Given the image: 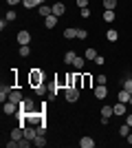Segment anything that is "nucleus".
I'll return each mask as SVG.
<instances>
[{
    "label": "nucleus",
    "instance_id": "obj_23",
    "mask_svg": "<svg viewBox=\"0 0 132 148\" xmlns=\"http://www.w3.org/2000/svg\"><path fill=\"white\" fill-rule=\"evenodd\" d=\"M84 62H86V58H79V56H77V58H75V62H73V66L82 71V69H84Z\"/></svg>",
    "mask_w": 132,
    "mask_h": 148
},
{
    "label": "nucleus",
    "instance_id": "obj_10",
    "mask_svg": "<svg viewBox=\"0 0 132 148\" xmlns=\"http://www.w3.org/2000/svg\"><path fill=\"white\" fill-rule=\"evenodd\" d=\"M130 97H132V95L126 91V88H121L119 95H117V99H119V102H123V104H130Z\"/></svg>",
    "mask_w": 132,
    "mask_h": 148
},
{
    "label": "nucleus",
    "instance_id": "obj_1",
    "mask_svg": "<svg viewBox=\"0 0 132 148\" xmlns=\"http://www.w3.org/2000/svg\"><path fill=\"white\" fill-rule=\"evenodd\" d=\"M64 95H66L68 102H77V99H79V88L77 86H66V93H64Z\"/></svg>",
    "mask_w": 132,
    "mask_h": 148
},
{
    "label": "nucleus",
    "instance_id": "obj_21",
    "mask_svg": "<svg viewBox=\"0 0 132 148\" xmlns=\"http://www.w3.org/2000/svg\"><path fill=\"white\" fill-rule=\"evenodd\" d=\"M64 38H68V40H73V38H77V29H64Z\"/></svg>",
    "mask_w": 132,
    "mask_h": 148
},
{
    "label": "nucleus",
    "instance_id": "obj_40",
    "mask_svg": "<svg viewBox=\"0 0 132 148\" xmlns=\"http://www.w3.org/2000/svg\"><path fill=\"white\" fill-rule=\"evenodd\" d=\"M130 106H132V97H130Z\"/></svg>",
    "mask_w": 132,
    "mask_h": 148
},
{
    "label": "nucleus",
    "instance_id": "obj_22",
    "mask_svg": "<svg viewBox=\"0 0 132 148\" xmlns=\"http://www.w3.org/2000/svg\"><path fill=\"white\" fill-rule=\"evenodd\" d=\"M114 18H117V16H114V11H110V9H106V11H104V20H106V22H112Z\"/></svg>",
    "mask_w": 132,
    "mask_h": 148
},
{
    "label": "nucleus",
    "instance_id": "obj_14",
    "mask_svg": "<svg viewBox=\"0 0 132 148\" xmlns=\"http://www.w3.org/2000/svg\"><path fill=\"white\" fill-rule=\"evenodd\" d=\"M75 51H66V53H64V64H73V62H75Z\"/></svg>",
    "mask_w": 132,
    "mask_h": 148
},
{
    "label": "nucleus",
    "instance_id": "obj_20",
    "mask_svg": "<svg viewBox=\"0 0 132 148\" xmlns=\"http://www.w3.org/2000/svg\"><path fill=\"white\" fill-rule=\"evenodd\" d=\"M110 115H114L112 106H101V117H110Z\"/></svg>",
    "mask_w": 132,
    "mask_h": 148
},
{
    "label": "nucleus",
    "instance_id": "obj_33",
    "mask_svg": "<svg viewBox=\"0 0 132 148\" xmlns=\"http://www.w3.org/2000/svg\"><path fill=\"white\" fill-rule=\"evenodd\" d=\"M77 2V7H79V9H84V7H88V0H75Z\"/></svg>",
    "mask_w": 132,
    "mask_h": 148
},
{
    "label": "nucleus",
    "instance_id": "obj_29",
    "mask_svg": "<svg viewBox=\"0 0 132 148\" xmlns=\"http://www.w3.org/2000/svg\"><path fill=\"white\" fill-rule=\"evenodd\" d=\"M16 18H18V16H16V11H13V9H11V11H7V16H5L7 22H11V20H16Z\"/></svg>",
    "mask_w": 132,
    "mask_h": 148
},
{
    "label": "nucleus",
    "instance_id": "obj_3",
    "mask_svg": "<svg viewBox=\"0 0 132 148\" xmlns=\"http://www.w3.org/2000/svg\"><path fill=\"white\" fill-rule=\"evenodd\" d=\"M2 111H5V115H13V113H18V104L7 99L5 104H2Z\"/></svg>",
    "mask_w": 132,
    "mask_h": 148
},
{
    "label": "nucleus",
    "instance_id": "obj_15",
    "mask_svg": "<svg viewBox=\"0 0 132 148\" xmlns=\"http://www.w3.org/2000/svg\"><path fill=\"white\" fill-rule=\"evenodd\" d=\"M22 5H24L26 9H33V7L42 5V0H22Z\"/></svg>",
    "mask_w": 132,
    "mask_h": 148
},
{
    "label": "nucleus",
    "instance_id": "obj_38",
    "mask_svg": "<svg viewBox=\"0 0 132 148\" xmlns=\"http://www.w3.org/2000/svg\"><path fill=\"white\" fill-rule=\"evenodd\" d=\"M128 144H132V133H130V135H128Z\"/></svg>",
    "mask_w": 132,
    "mask_h": 148
},
{
    "label": "nucleus",
    "instance_id": "obj_6",
    "mask_svg": "<svg viewBox=\"0 0 132 148\" xmlns=\"http://www.w3.org/2000/svg\"><path fill=\"white\" fill-rule=\"evenodd\" d=\"M9 102H16V104H22V102H24V99H22V93H20V91H11V93H9Z\"/></svg>",
    "mask_w": 132,
    "mask_h": 148
},
{
    "label": "nucleus",
    "instance_id": "obj_39",
    "mask_svg": "<svg viewBox=\"0 0 132 148\" xmlns=\"http://www.w3.org/2000/svg\"><path fill=\"white\" fill-rule=\"evenodd\" d=\"M42 5H46V0H42Z\"/></svg>",
    "mask_w": 132,
    "mask_h": 148
},
{
    "label": "nucleus",
    "instance_id": "obj_19",
    "mask_svg": "<svg viewBox=\"0 0 132 148\" xmlns=\"http://www.w3.org/2000/svg\"><path fill=\"white\" fill-rule=\"evenodd\" d=\"M20 56H22V58L31 56V47H29V44H20Z\"/></svg>",
    "mask_w": 132,
    "mask_h": 148
},
{
    "label": "nucleus",
    "instance_id": "obj_25",
    "mask_svg": "<svg viewBox=\"0 0 132 148\" xmlns=\"http://www.w3.org/2000/svg\"><path fill=\"white\" fill-rule=\"evenodd\" d=\"M106 38H108V42H114V40L119 38V33H117V31H114V29H110V31H108V33H106Z\"/></svg>",
    "mask_w": 132,
    "mask_h": 148
},
{
    "label": "nucleus",
    "instance_id": "obj_30",
    "mask_svg": "<svg viewBox=\"0 0 132 148\" xmlns=\"http://www.w3.org/2000/svg\"><path fill=\"white\" fill-rule=\"evenodd\" d=\"M77 38H79V40L88 38V31H86V29H77Z\"/></svg>",
    "mask_w": 132,
    "mask_h": 148
},
{
    "label": "nucleus",
    "instance_id": "obj_37",
    "mask_svg": "<svg viewBox=\"0 0 132 148\" xmlns=\"http://www.w3.org/2000/svg\"><path fill=\"white\" fill-rule=\"evenodd\" d=\"M126 124H130V126H132V115H128V122Z\"/></svg>",
    "mask_w": 132,
    "mask_h": 148
},
{
    "label": "nucleus",
    "instance_id": "obj_11",
    "mask_svg": "<svg viewBox=\"0 0 132 148\" xmlns=\"http://www.w3.org/2000/svg\"><path fill=\"white\" fill-rule=\"evenodd\" d=\"M55 25H57V16H53V13H51V16H46V20H44V27H46V29H53Z\"/></svg>",
    "mask_w": 132,
    "mask_h": 148
},
{
    "label": "nucleus",
    "instance_id": "obj_28",
    "mask_svg": "<svg viewBox=\"0 0 132 148\" xmlns=\"http://www.w3.org/2000/svg\"><path fill=\"white\" fill-rule=\"evenodd\" d=\"M33 91L38 93V95H44V93H46V86H44V84H38V86H33Z\"/></svg>",
    "mask_w": 132,
    "mask_h": 148
},
{
    "label": "nucleus",
    "instance_id": "obj_24",
    "mask_svg": "<svg viewBox=\"0 0 132 148\" xmlns=\"http://www.w3.org/2000/svg\"><path fill=\"white\" fill-rule=\"evenodd\" d=\"M114 7H117V0H104V9H110V11H114Z\"/></svg>",
    "mask_w": 132,
    "mask_h": 148
},
{
    "label": "nucleus",
    "instance_id": "obj_7",
    "mask_svg": "<svg viewBox=\"0 0 132 148\" xmlns=\"http://www.w3.org/2000/svg\"><path fill=\"white\" fill-rule=\"evenodd\" d=\"M24 137L33 142V139L38 137V128H33V126H24Z\"/></svg>",
    "mask_w": 132,
    "mask_h": 148
},
{
    "label": "nucleus",
    "instance_id": "obj_17",
    "mask_svg": "<svg viewBox=\"0 0 132 148\" xmlns=\"http://www.w3.org/2000/svg\"><path fill=\"white\" fill-rule=\"evenodd\" d=\"M40 13L46 18V16H51V13H53V7H49V5H40Z\"/></svg>",
    "mask_w": 132,
    "mask_h": 148
},
{
    "label": "nucleus",
    "instance_id": "obj_26",
    "mask_svg": "<svg viewBox=\"0 0 132 148\" xmlns=\"http://www.w3.org/2000/svg\"><path fill=\"white\" fill-rule=\"evenodd\" d=\"M22 108H24L26 113H31L33 111V99H24V102H22Z\"/></svg>",
    "mask_w": 132,
    "mask_h": 148
},
{
    "label": "nucleus",
    "instance_id": "obj_8",
    "mask_svg": "<svg viewBox=\"0 0 132 148\" xmlns=\"http://www.w3.org/2000/svg\"><path fill=\"white\" fill-rule=\"evenodd\" d=\"M18 42L20 44H29L31 42V33H29V31H20L18 33Z\"/></svg>",
    "mask_w": 132,
    "mask_h": 148
},
{
    "label": "nucleus",
    "instance_id": "obj_36",
    "mask_svg": "<svg viewBox=\"0 0 132 148\" xmlns=\"http://www.w3.org/2000/svg\"><path fill=\"white\" fill-rule=\"evenodd\" d=\"M7 2H9V5L13 7V5H18V2H22V0H7Z\"/></svg>",
    "mask_w": 132,
    "mask_h": 148
},
{
    "label": "nucleus",
    "instance_id": "obj_34",
    "mask_svg": "<svg viewBox=\"0 0 132 148\" xmlns=\"http://www.w3.org/2000/svg\"><path fill=\"white\" fill-rule=\"evenodd\" d=\"M104 62H106V60H104V58H101V56H97V58H95V64H97V66H101Z\"/></svg>",
    "mask_w": 132,
    "mask_h": 148
},
{
    "label": "nucleus",
    "instance_id": "obj_5",
    "mask_svg": "<svg viewBox=\"0 0 132 148\" xmlns=\"http://www.w3.org/2000/svg\"><path fill=\"white\" fill-rule=\"evenodd\" d=\"M64 13H66V5H64V2H55V5H53V16L60 18V16H64Z\"/></svg>",
    "mask_w": 132,
    "mask_h": 148
},
{
    "label": "nucleus",
    "instance_id": "obj_4",
    "mask_svg": "<svg viewBox=\"0 0 132 148\" xmlns=\"http://www.w3.org/2000/svg\"><path fill=\"white\" fill-rule=\"evenodd\" d=\"M106 95H108L106 84H97V88H95V97H97V99H104Z\"/></svg>",
    "mask_w": 132,
    "mask_h": 148
},
{
    "label": "nucleus",
    "instance_id": "obj_18",
    "mask_svg": "<svg viewBox=\"0 0 132 148\" xmlns=\"http://www.w3.org/2000/svg\"><path fill=\"white\" fill-rule=\"evenodd\" d=\"M130 130H132L130 124H123V126L119 128V135H121V137H128V135H130Z\"/></svg>",
    "mask_w": 132,
    "mask_h": 148
},
{
    "label": "nucleus",
    "instance_id": "obj_35",
    "mask_svg": "<svg viewBox=\"0 0 132 148\" xmlns=\"http://www.w3.org/2000/svg\"><path fill=\"white\" fill-rule=\"evenodd\" d=\"M126 91L132 95V80H128V82H126Z\"/></svg>",
    "mask_w": 132,
    "mask_h": 148
},
{
    "label": "nucleus",
    "instance_id": "obj_16",
    "mask_svg": "<svg viewBox=\"0 0 132 148\" xmlns=\"http://www.w3.org/2000/svg\"><path fill=\"white\" fill-rule=\"evenodd\" d=\"M33 146H38V148H44V146H46L44 135H38V137H35V139H33Z\"/></svg>",
    "mask_w": 132,
    "mask_h": 148
},
{
    "label": "nucleus",
    "instance_id": "obj_31",
    "mask_svg": "<svg viewBox=\"0 0 132 148\" xmlns=\"http://www.w3.org/2000/svg\"><path fill=\"white\" fill-rule=\"evenodd\" d=\"M90 13H93V11H90L88 7H84V9H82V18H90Z\"/></svg>",
    "mask_w": 132,
    "mask_h": 148
},
{
    "label": "nucleus",
    "instance_id": "obj_12",
    "mask_svg": "<svg viewBox=\"0 0 132 148\" xmlns=\"http://www.w3.org/2000/svg\"><path fill=\"white\" fill-rule=\"evenodd\" d=\"M11 91H13L11 86H2V88H0V102H2V104L9 99V93H11Z\"/></svg>",
    "mask_w": 132,
    "mask_h": 148
},
{
    "label": "nucleus",
    "instance_id": "obj_13",
    "mask_svg": "<svg viewBox=\"0 0 132 148\" xmlns=\"http://www.w3.org/2000/svg\"><path fill=\"white\" fill-rule=\"evenodd\" d=\"M79 146H82V148H95L93 137H82V139H79Z\"/></svg>",
    "mask_w": 132,
    "mask_h": 148
},
{
    "label": "nucleus",
    "instance_id": "obj_27",
    "mask_svg": "<svg viewBox=\"0 0 132 148\" xmlns=\"http://www.w3.org/2000/svg\"><path fill=\"white\" fill-rule=\"evenodd\" d=\"M84 58H86V60H95V58H97V51H95V49H88Z\"/></svg>",
    "mask_w": 132,
    "mask_h": 148
},
{
    "label": "nucleus",
    "instance_id": "obj_9",
    "mask_svg": "<svg viewBox=\"0 0 132 148\" xmlns=\"http://www.w3.org/2000/svg\"><path fill=\"white\" fill-rule=\"evenodd\" d=\"M112 111H114V115H119V117H121V115H126L128 108H126V104H123V102H117V104L112 106Z\"/></svg>",
    "mask_w": 132,
    "mask_h": 148
},
{
    "label": "nucleus",
    "instance_id": "obj_2",
    "mask_svg": "<svg viewBox=\"0 0 132 148\" xmlns=\"http://www.w3.org/2000/svg\"><path fill=\"white\" fill-rule=\"evenodd\" d=\"M42 80H44L42 71H40V69H33V71H31V77H29V82H31L33 86H38V84H42Z\"/></svg>",
    "mask_w": 132,
    "mask_h": 148
},
{
    "label": "nucleus",
    "instance_id": "obj_32",
    "mask_svg": "<svg viewBox=\"0 0 132 148\" xmlns=\"http://www.w3.org/2000/svg\"><path fill=\"white\" fill-rule=\"evenodd\" d=\"M106 80H108V77H106L104 73H101V75H97V84H106Z\"/></svg>",
    "mask_w": 132,
    "mask_h": 148
}]
</instances>
